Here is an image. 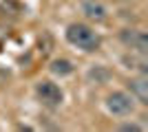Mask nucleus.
<instances>
[{
	"mask_svg": "<svg viewBox=\"0 0 148 132\" xmlns=\"http://www.w3.org/2000/svg\"><path fill=\"white\" fill-rule=\"evenodd\" d=\"M128 88L133 93V99H137L139 104L146 106L148 104V79L146 77H133L128 82Z\"/></svg>",
	"mask_w": 148,
	"mask_h": 132,
	"instance_id": "nucleus-6",
	"label": "nucleus"
},
{
	"mask_svg": "<svg viewBox=\"0 0 148 132\" xmlns=\"http://www.w3.org/2000/svg\"><path fill=\"white\" fill-rule=\"evenodd\" d=\"M82 13L86 16L91 22H104L108 11H106V7L99 2V0H84L82 2Z\"/></svg>",
	"mask_w": 148,
	"mask_h": 132,
	"instance_id": "nucleus-5",
	"label": "nucleus"
},
{
	"mask_svg": "<svg viewBox=\"0 0 148 132\" xmlns=\"http://www.w3.org/2000/svg\"><path fill=\"white\" fill-rule=\"evenodd\" d=\"M106 110L115 117H126L135 110V99H133V95L124 93V90H115L106 97Z\"/></svg>",
	"mask_w": 148,
	"mask_h": 132,
	"instance_id": "nucleus-2",
	"label": "nucleus"
},
{
	"mask_svg": "<svg viewBox=\"0 0 148 132\" xmlns=\"http://www.w3.org/2000/svg\"><path fill=\"white\" fill-rule=\"evenodd\" d=\"M66 40L73 44V46H77V49H82V51H86V53L99 49V35L93 31L91 26L80 24V22H75V24H71V26L66 29Z\"/></svg>",
	"mask_w": 148,
	"mask_h": 132,
	"instance_id": "nucleus-1",
	"label": "nucleus"
},
{
	"mask_svg": "<svg viewBox=\"0 0 148 132\" xmlns=\"http://www.w3.org/2000/svg\"><path fill=\"white\" fill-rule=\"evenodd\" d=\"M36 95H38V99L42 101L44 106H49V108L60 106L62 99H64L62 88L58 86V84H53V82H40L36 86Z\"/></svg>",
	"mask_w": 148,
	"mask_h": 132,
	"instance_id": "nucleus-3",
	"label": "nucleus"
},
{
	"mask_svg": "<svg viewBox=\"0 0 148 132\" xmlns=\"http://www.w3.org/2000/svg\"><path fill=\"white\" fill-rule=\"evenodd\" d=\"M119 130H122V132H142L144 128L137 126V123H122V126H119Z\"/></svg>",
	"mask_w": 148,
	"mask_h": 132,
	"instance_id": "nucleus-9",
	"label": "nucleus"
},
{
	"mask_svg": "<svg viewBox=\"0 0 148 132\" xmlns=\"http://www.w3.org/2000/svg\"><path fill=\"white\" fill-rule=\"evenodd\" d=\"M51 73L58 77H66L73 73V64L69 62V60H64V57H60V60H53L51 62Z\"/></svg>",
	"mask_w": 148,
	"mask_h": 132,
	"instance_id": "nucleus-7",
	"label": "nucleus"
},
{
	"mask_svg": "<svg viewBox=\"0 0 148 132\" xmlns=\"http://www.w3.org/2000/svg\"><path fill=\"white\" fill-rule=\"evenodd\" d=\"M122 42L128 46V49H135L139 55H146L148 53V38L144 31H137V29H124L119 33Z\"/></svg>",
	"mask_w": 148,
	"mask_h": 132,
	"instance_id": "nucleus-4",
	"label": "nucleus"
},
{
	"mask_svg": "<svg viewBox=\"0 0 148 132\" xmlns=\"http://www.w3.org/2000/svg\"><path fill=\"white\" fill-rule=\"evenodd\" d=\"M88 77H91V79H95V84H102V82H106V79H108V70L102 68V66H95V68H91Z\"/></svg>",
	"mask_w": 148,
	"mask_h": 132,
	"instance_id": "nucleus-8",
	"label": "nucleus"
}]
</instances>
